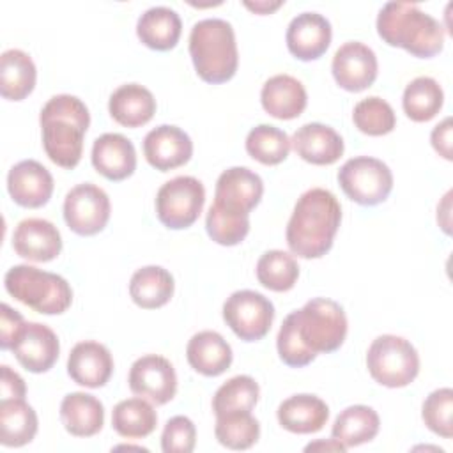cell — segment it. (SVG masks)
<instances>
[{"instance_id":"22","label":"cell","mask_w":453,"mask_h":453,"mask_svg":"<svg viewBox=\"0 0 453 453\" xmlns=\"http://www.w3.org/2000/svg\"><path fill=\"white\" fill-rule=\"evenodd\" d=\"M290 143L296 154L311 165H333L343 154L342 136L333 127L320 122L301 126Z\"/></svg>"},{"instance_id":"37","label":"cell","mask_w":453,"mask_h":453,"mask_svg":"<svg viewBox=\"0 0 453 453\" xmlns=\"http://www.w3.org/2000/svg\"><path fill=\"white\" fill-rule=\"evenodd\" d=\"M246 152L262 165H280L290 152V138L276 126L260 124L248 133Z\"/></svg>"},{"instance_id":"27","label":"cell","mask_w":453,"mask_h":453,"mask_svg":"<svg viewBox=\"0 0 453 453\" xmlns=\"http://www.w3.org/2000/svg\"><path fill=\"white\" fill-rule=\"evenodd\" d=\"M60 419L71 435L92 437L104 425V407L94 395L69 393L60 403Z\"/></svg>"},{"instance_id":"20","label":"cell","mask_w":453,"mask_h":453,"mask_svg":"<svg viewBox=\"0 0 453 453\" xmlns=\"http://www.w3.org/2000/svg\"><path fill=\"white\" fill-rule=\"evenodd\" d=\"M113 372V357L99 342H80L67 357L69 377L85 388L104 386Z\"/></svg>"},{"instance_id":"24","label":"cell","mask_w":453,"mask_h":453,"mask_svg":"<svg viewBox=\"0 0 453 453\" xmlns=\"http://www.w3.org/2000/svg\"><path fill=\"white\" fill-rule=\"evenodd\" d=\"M186 357L195 372L205 377H216L228 370L234 354L232 347L219 333L200 331L188 342Z\"/></svg>"},{"instance_id":"46","label":"cell","mask_w":453,"mask_h":453,"mask_svg":"<svg viewBox=\"0 0 453 453\" xmlns=\"http://www.w3.org/2000/svg\"><path fill=\"white\" fill-rule=\"evenodd\" d=\"M317 449H326V451H345L347 448L338 442L336 439H329V441H317V442H310L304 451H317Z\"/></svg>"},{"instance_id":"8","label":"cell","mask_w":453,"mask_h":453,"mask_svg":"<svg viewBox=\"0 0 453 453\" xmlns=\"http://www.w3.org/2000/svg\"><path fill=\"white\" fill-rule=\"evenodd\" d=\"M343 193L359 205H377L393 189V173L386 163L370 156H357L343 163L338 172Z\"/></svg>"},{"instance_id":"29","label":"cell","mask_w":453,"mask_h":453,"mask_svg":"<svg viewBox=\"0 0 453 453\" xmlns=\"http://www.w3.org/2000/svg\"><path fill=\"white\" fill-rule=\"evenodd\" d=\"M37 69L28 53L5 50L0 57V94L9 101L25 99L35 87Z\"/></svg>"},{"instance_id":"14","label":"cell","mask_w":453,"mask_h":453,"mask_svg":"<svg viewBox=\"0 0 453 453\" xmlns=\"http://www.w3.org/2000/svg\"><path fill=\"white\" fill-rule=\"evenodd\" d=\"M377 69L379 64L373 50L357 41L342 44L331 64L336 83L349 92H361L368 88L377 78Z\"/></svg>"},{"instance_id":"15","label":"cell","mask_w":453,"mask_h":453,"mask_svg":"<svg viewBox=\"0 0 453 453\" xmlns=\"http://www.w3.org/2000/svg\"><path fill=\"white\" fill-rule=\"evenodd\" d=\"M143 154L152 168L168 172L191 159L193 142L180 127L163 124L149 131L143 138Z\"/></svg>"},{"instance_id":"17","label":"cell","mask_w":453,"mask_h":453,"mask_svg":"<svg viewBox=\"0 0 453 453\" xmlns=\"http://www.w3.org/2000/svg\"><path fill=\"white\" fill-rule=\"evenodd\" d=\"M331 23L319 12L297 14L287 28V48L299 60L320 58L331 44Z\"/></svg>"},{"instance_id":"35","label":"cell","mask_w":453,"mask_h":453,"mask_svg":"<svg viewBox=\"0 0 453 453\" xmlns=\"http://www.w3.org/2000/svg\"><path fill=\"white\" fill-rule=\"evenodd\" d=\"M299 278L296 258L281 250L265 251L257 262V280L262 287L273 292L290 290Z\"/></svg>"},{"instance_id":"10","label":"cell","mask_w":453,"mask_h":453,"mask_svg":"<svg viewBox=\"0 0 453 453\" xmlns=\"http://www.w3.org/2000/svg\"><path fill=\"white\" fill-rule=\"evenodd\" d=\"M226 326L244 342L262 340L274 320L273 303L255 290H237L223 304Z\"/></svg>"},{"instance_id":"26","label":"cell","mask_w":453,"mask_h":453,"mask_svg":"<svg viewBox=\"0 0 453 453\" xmlns=\"http://www.w3.org/2000/svg\"><path fill=\"white\" fill-rule=\"evenodd\" d=\"M110 115L124 127H140L156 113V99L149 88L138 83L120 85L108 101Z\"/></svg>"},{"instance_id":"1","label":"cell","mask_w":453,"mask_h":453,"mask_svg":"<svg viewBox=\"0 0 453 453\" xmlns=\"http://www.w3.org/2000/svg\"><path fill=\"white\" fill-rule=\"evenodd\" d=\"M345 336L347 317L343 308L333 299L315 297L285 317L276 347L285 365L301 368L310 365L320 352L338 350Z\"/></svg>"},{"instance_id":"40","label":"cell","mask_w":453,"mask_h":453,"mask_svg":"<svg viewBox=\"0 0 453 453\" xmlns=\"http://www.w3.org/2000/svg\"><path fill=\"white\" fill-rule=\"evenodd\" d=\"M205 228L214 242L221 246H235L248 235L250 218L226 212L212 203L207 211Z\"/></svg>"},{"instance_id":"11","label":"cell","mask_w":453,"mask_h":453,"mask_svg":"<svg viewBox=\"0 0 453 453\" xmlns=\"http://www.w3.org/2000/svg\"><path fill=\"white\" fill-rule=\"evenodd\" d=\"M110 198L99 186L83 182L74 186L64 200V219L78 235L101 232L110 219Z\"/></svg>"},{"instance_id":"2","label":"cell","mask_w":453,"mask_h":453,"mask_svg":"<svg viewBox=\"0 0 453 453\" xmlns=\"http://www.w3.org/2000/svg\"><path fill=\"white\" fill-rule=\"evenodd\" d=\"M342 221L338 198L324 189L311 188L303 193L287 225V244L301 258L324 257L334 241Z\"/></svg>"},{"instance_id":"41","label":"cell","mask_w":453,"mask_h":453,"mask_svg":"<svg viewBox=\"0 0 453 453\" xmlns=\"http://www.w3.org/2000/svg\"><path fill=\"white\" fill-rule=\"evenodd\" d=\"M453 391L451 388H441L432 391L423 402L421 418L425 425L437 435L451 439L453 435Z\"/></svg>"},{"instance_id":"9","label":"cell","mask_w":453,"mask_h":453,"mask_svg":"<svg viewBox=\"0 0 453 453\" xmlns=\"http://www.w3.org/2000/svg\"><path fill=\"white\" fill-rule=\"evenodd\" d=\"M203 203V184L195 177L179 175L157 189L156 214L165 226L172 230H182L198 219Z\"/></svg>"},{"instance_id":"36","label":"cell","mask_w":453,"mask_h":453,"mask_svg":"<svg viewBox=\"0 0 453 453\" xmlns=\"http://www.w3.org/2000/svg\"><path fill=\"white\" fill-rule=\"evenodd\" d=\"M214 434L228 449H248L258 441L260 425L250 411H237L216 416Z\"/></svg>"},{"instance_id":"25","label":"cell","mask_w":453,"mask_h":453,"mask_svg":"<svg viewBox=\"0 0 453 453\" xmlns=\"http://www.w3.org/2000/svg\"><path fill=\"white\" fill-rule=\"evenodd\" d=\"M280 425L292 434H315L324 428L329 407L315 395H294L283 400L276 411Z\"/></svg>"},{"instance_id":"47","label":"cell","mask_w":453,"mask_h":453,"mask_svg":"<svg viewBox=\"0 0 453 453\" xmlns=\"http://www.w3.org/2000/svg\"><path fill=\"white\" fill-rule=\"evenodd\" d=\"M244 5L257 14H269L283 5V2H244Z\"/></svg>"},{"instance_id":"32","label":"cell","mask_w":453,"mask_h":453,"mask_svg":"<svg viewBox=\"0 0 453 453\" xmlns=\"http://www.w3.org/2000/svg\"><path fill=\"white\" fill-rule=\"evenodd\" d=\"M379 414L372 407L350 405L336 416L331 435L345 448H352L370 442L379 434Z\"/></svg>"},{"instance_id":"44","label":"cell","mask_w":453,"mask_h":453,"mask_svg":"<svg viewBox=\"0 0 453 453\" xmlns=\"http://www.w3.org/2000/svg\"><path fill=\"white\" fill-rule=\"evenodd\" d=\"M430 142H432V147L439 152V156H442L448 161L453 159V152H451V119L449 117H446L442 122H439L432 129Z\"/></svg>"},{"instance_id":"18","label":"cell","mask_w":453,"mask_h":453,"mask_svg":"<svg viewBox=\"0 0 453 453\" xmlns=\"http://www.w3.org/2000/svg\"><path fill=\"white\" fill-rule=\"evenodd\" d=\"M7 191L18 205L37 209L51 198L53 177L39 161L25 159L9 170Z\"/></svg>"},{"instance_id":"21","label":"cell","mask_w":453,"mask_h":453,"mask_svg":"<svg viewBox=\"0 0 453 453\" xmlns=\"http://www.w3.org/2000/svg\"><path fill=\"white\" fill-rule=\"evenodd\" d=\"M92 165L108 180H124L136 170L134 145L124 134L104 133L94 140Z\"/></svg>"},{"instance_id":"3","label":"cell","mask_w":453,"mask_h":453,"mask_svg":"<svg viewBox=\"0 0 453 453\" xmlns=\"http://www.w3.org/2000/svg\"><path fill=\"white\" fill-rule=\"evenodd\" d=\"M39 122L46 156L62 168H74L81 159L83 136L90 126L85 103L71 94L53 96L42 106Z\"/></svg>"},{"instance_id":"5","label":"cell","mask_w":453,"mask_h":453,"mask_svg":"<svg viewBox=\"0 0 453 453\" xmlns=\"http://www.w3.org/2000/svg\"><path fill=\"white\" fill-rule=\"evenodd\" d=\"M189 55L203 81L218 85L232 80L239 64L232 25L219 18L196 21L189 34Z\"/></svg>"},{"instance_id":"4","label":"cell","mask_w":453,"mask_h":453,"mask_svg":"<svg viewBox=\"0 0 453 453\" xmlns=\"http://www.w3.org/2000/svg\"><path fill=\"white\" fill-rule=\"evenodd\" d=\"M379 37L414 57L430 58L442 51L444 27L416 4L388 2L377 16Z\"/></svg>"},{"instance_id":"16","label":"cell","mask_w":453,"mask_h":453,"mask_svg":"<svg viewBox=\"0 0 453 453\" xmlns=\"http://www.w3.org/2000/svg\"><path fill=\"white\" fill-rule=\"evenodd\" d=\"M11 350L25 370L42 373L48 372L58 359L60 343L57 334L48 326L27 322Z\"/></svg>"},{"instance_id":"38","label":"cell","mask_w":453,"mask_h":453,"mask_svg":"<svg viewBox=\"0 0 453 453\" xmlns=\"http://www.w3.org/2000/svg\"><path fill=\"white\" fill-rule=\"evenodd\" d=\"M260 388L250 375H235L218 388L212 398V411L216 416L250 411L258 402Z\"/></svg>"},{"instance_id":"33","label":"cell","mask_w":453,"mask_h":453,"mask_svg":"<svg viewBox=\"0 0 453 453\" xmlns=\"http://www.w3.org/2000/svg\"><path fill=\"white\" fill-rule=\"evenodd\" d=\"M157 414L145 398H127L119 402L111 412L113 430L127 439H143L154 432Z\"/></svg>"},{"instance_id":"45","label":"cell","mask_w":453,"mask_h":453,"mask_svg":"<svg viewBox=\"0 0 453 453\" xmlns=\"http://www.w3.org/2000/svg\"><path fill=\"white\" fill-rule=\"evenodd\" d=\"M0 389H2V398H25L27 395L25 380L7 365L2 366Z\"/></svg>"},{"instance_id":"19","label":"cell","mask_w":453,"mask_h":453,"mask_svg":"<svg viewBox=\"0 0 453 453\" xmlns=\"http://www.w3.org/2000/svg\"><path fill=\"white\" fill-rule=\"evenodd\" d=\"M12 248L27 260L50 262L58 257L62 250V237L51 221L28 218L18 223L12 235Z\"/></svg>"},{"instance_id":"7","label":"cell","mask_w":453,"mask_h":453,"mask_svg":"<svg viewBox=\"0 0 453 453\" xmlns=\"http://www.w3.org/2000/svg\"><path fill=\"white\" fill-rule=\"evenodd\" d=\"M366 366L375 382L386 388L409 386L419 372V356L414 345L396 334L377 336L368 352Z\"/></svg>"},{"instance_id":"28","label":"cell","mask_w":453,"mask_h":453,"mask_svg":"<svg viewBox=\"0 0 453 453\" xmlns=\"http://www.w3.org/2000/svg\"><path fill=\"white\" fill-rule=\"evenodd\" d=\"M182 34V21L170 7H150L136 23L138 39L150 50L168 51L177 46Z\"/></svg>"},{"instance_id":"13","label":"cell","mask_w":453,"mask_h":453,"mask_svg":"<svg viewBox=\"0 0 453 453\" xmlns=\"http://www.w3.org/2000/svg\"><path fill=\"white\" fill-rule=\"evenodd\" d=\"M264 193V182L258 173L246 166L225 170L216 182L214 205L239 216H250Z\"/></svg>"},{"instance_id":"34","label":"cell","mask_w":453,"mask_h":453,"mask_svg":"<svg viewBox=\"0 0 453 453\" xmlns=\"http://www.w3.org/2000/svg\"><path fill=\"white\" fill-rule=\"evenodd\" d=\"M444 92L430 76L414 78L403 90L402 106L405 115L414 122L432 120L442 108Z\"/></svg>"},{"instance_id":"6","label":"cell","mask_w":453,"mask_h":453,"mask_svg":"<svg viewBox=\"0 0 453 453\" xmlns=\"http://www.w3.org/2000/svg\"><path fill=\"white\" fill-rule=\"evenodd\" d=\"M4 285L14 299L44 315L64 313L73 303V290L62 276L34 265L11 267Z\"/></svg>"},{"instance_id":"12","label":"cell","mask_w":453,"mask_h":453,"mask_svg":"<svg viewBox=\"0 0 453 453\" xmlns=\"http://www.w3.org/2000/svg\"><path fill=\"white\" fill-rule=\"evenodd\" d=\"M129 389L156 403L163 405L170 402L177 393V375L172 363L157 354H147L138 357L129 370Z\"/></svg>"},{"instance_id":"39","label":"cell","mask_w":453,"mask_h":453,"mask_svg":"<svg viewBox=\"0 0 453 453\" xmlns=\"http://www.w3.org/2000/svg\"><path fill=\"white\" fill-rule=\"evenodd\" d=\"M352 120L356 127L368 136H382L395 129L396 117L388 101L372 96L361 99L352 111Z\"/></svg>"},{"instance_id":"43","label":"cell","mask_w":453,"mask_h":453,"mask_svg":"<svg viewBox=\"0 0 453 453\" xmlns=\"http://www.w3.org/2000/svg\"><path fill=\"white\" fill-rule=\"evenodd\" d=\"M25 324L27 322L21 317V313L12 310L7 303L2 304V311H0V347H2V350L12 349L14 342L18 340Z\"/></svg>"},{"instance_id":"42","label":"cell","mask_w":453,"mask_h":453,"mask_svg":"<svg viewBox=\"0 0 453 453\" xmlns=\"http://www.w3.org/2000/svg\"><path fill=\"white\" fill-rule=\"evenodd\" d=\"M196 442V428L186 416H173L166 421L161 434V449L165 453H191Z\"/></svg>"},{"instance_id":"31","label":"cell","mask_w":453,"mask_h":453,"mask_svg":"<svg viewBox=\"0 0 453 453\" xmlns=\"http://www.w3.org/2000/svg\"><path fill=\"white\" fill-rule=\"evenodd\" d=\"M37 414L25 398H2L0 442L7 448L28 444L37 434Z\"/></svg>"},{"instance_id":"30","label":"cell","mask_w":453,"mask_h":453,"mask_svg":"<svg viewBox=\"0 0 453 453\" xmlns=\"http://www.w3.org/2000/svg\"><path fill=\"white\" fill-rule=\"evenodd\" d=\"M173 276L161 265H145L138 269L129 281L133 303L143 310L165 306L173 296Z\"/></svg>"},{"instance_id":"23","label":"cell","mask_w":453,"mask_h":453,"mask_svg":"<svg viewBox=\"0 0 453 453\" xmlns=\"http://www.w3.org/2000/svg\"><path fill=\"white\" fill-rule=\"evenodd\" d=\"M260 103L271 117L290 120L304 111L308 96L297 78L290 74H276L264 83Z\"/></svg>"}]
</instances>
